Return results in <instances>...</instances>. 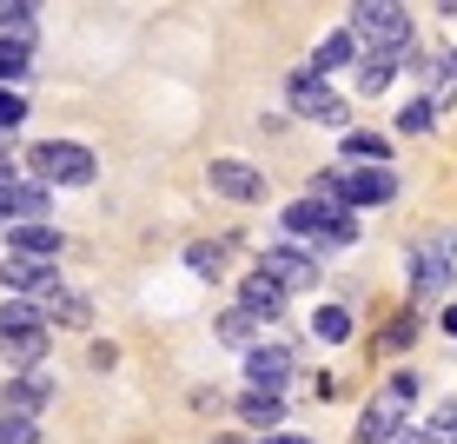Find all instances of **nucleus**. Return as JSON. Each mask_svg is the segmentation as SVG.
<instances>
[{"label":"nucleus","mask_w":457,"mask_h":444,"mask_svg":"<svg viewBox=\"0 0 457 444\" xmlns=\"http://www.w3.org/2000/svg\"><path fill=\"white\" fill-rule=\"evenodd\" d=\"M278 226H286L292 239H312L319 252H345V246H358V213H352V205L319 199V193L292 199L286 213H278Z\"/></svg>","instance_id":"1"},{"label":"nucleus","mask_w":457,"mask_h":444,"mask_svg":"<svg viewBox=\"0 0 457 444\" xmlns=\"http://www.w3.org/2000/svg\"><path fill=\"white\" fill-rule=\"evenodd\" d=\"M352 40L358 54H404L411 46V13H404V0H352Z\"/></svg>","instance_id":"2"},{"label":"nucleus","mask_w":457,"mask_h":444,"mask_svg":"<svg viewBox=\"0 0 457 444\" xmlns=\"http://www.w3.org/2000/svg\"><path fill=\"white\" fill-rule=\"evenodd\" d=\"M457 285V226H437L431 239L411 246V298L418 306H445Z\"/></svg>","instance_id":"3"},{"label":"nucleus","mask_w":457,"mask_h":444,"mask_svg":"<svg viewBox=\"0 0 457 444\" xmlns=\"http://www.w3.org/2000/svg\"><path fill=\"white\" fill-rule=\"evenodd\" d=\"M27 172L40 186H54V193H80V186L100 180V160H93V147H80V139H40L27 153Z\"/></svg>","instance_id":"4"},{"label":"nucleus","mask_w":457,"mask_h":444,"mask_svg":"<svg viewBox=\"0 0 457 444\" xmlns=\"http://www.w3.org/2000/svg\"><path fill=\"white\" fill-rule=\"evenodd\" d=\"M411 405H418V378L411 372H398L378 398L358 411V444H385V438H398L404 424H411Z\"/></svg>","instance_id":"5"},{"label":"nucleus","mask_w":457,"mask_h":444,"mask_svg":"<svg viewBox=\"0 0 457 444\" xmlns=\"http://www.w3.org/2000/svg\"><path fill=\"white\" fill-rule=\"evenodd\" d=\"M286 106L298 120H319V126H338V133H345V100L325 87V73H312V67H298L286 80Z\"/></svg>","instance_id":"6"},{"label":"nucleus","mask_w":457,"mask_h":444,"mask_svg":"<svg viewBox=\"0 0 457 444\" xmlns=\"http://www.w3.org/2000/svg\"><path fill=\"white\" fill-rule=\"evenodd\" d=\"M34 46H40V21H7L0 27V87L34 80Z\"/></svg>","instance_id":"7"},{"label":"nucleus","mask_w":457,"mask_h":444,"mask_svg":"<svg viewBox=\"0 0 457 444\" xmlns=\"http://www.w3.org/2000/svg\"><path fill=\"white\" fill-rule=\"evenodd\" d=\"M206 186L219 199H232V205H259L265 199V172L245 166V160H212L206 166Z\"/></svg>","instance_id":"8"},{"label":"nucleus","mask_w":457,"mask_h":444,"mask_svg":"<svg viewBox=\"0 0 457 444\" xmlns=\"http://www.w3.org/2000/svg\"><path fill=\"white\" fill-rule=\"evenodd\" d=\"M259 265H265V272H272L278 285H286V292H312V285L325 279V272H319V259H312L305 246H265V252H259Z\"/></svg>","instance_id":"9"},{"label":"nucleus","mask_w":457,"mask_h":444,"mask_svg":"<svg viewBox=\"0 0 457 444\" xmlns=\"http://www.w3.org/2000/svg\"><path fill=\"white\" fill-rule=\"evenodd\" d=\"M54 405V372H13L7 385H0V411H21V418H40V411Z\"/></svg>","instance_id":"10"},{"label":"nucleus","mask_w":457,"mask_h":444,"mask_svg":"<svg viewBox=\"0 0 457 444\" xmlns=\"http://www.w3.org/2000/svg\"><path fill=\"white\" fill-rule=\"evenodd\" d=\"M292 345H252L245 352V378H252V391H286L292 385Z\"/></svg>","instance_id":"11"},{"label":"nucleus","mask_w":457,"mask_h":444,"mask_svg":"<svg viewBox=\"0 0 457 444\" xmlns=\"http://www.w3.org/2000/svg\"><path fill=\"white\" fill-rule=\"evenodd\" d=\"M54 279H60L54 259H27V252H7V259H0V285H7L13 298H40Z\"/></svg>","instance_id":"12"},{"label":"nucleus","mask_w":457,"mask_h":444,"mask_svg":"<svg viewBox=\"0 0 457 444\" xmlns=\"http://www.w3.org/2000/svg\"><path fill=\"white\" fill-rule=\"evenodd\" d=\"M0 232H7V252H27V259H60V246H67V232L46 219H13Z\"/></svg>","instance_id":"13"},{"label":"nucleus","mask_w":457,"mask_h":444,"mask_svg":"<svg viewBox=\"0 0 457 444\" xmlns=\"http://www.w3.org/2000/svg\"><path fill=\"white\" fill-rule=\"evenodd\" d=\"M404 54H411V73L424 80V100H457V73H451V60L445 54H431V46H404Z\"/></svg>","instance_id":"14"},{"label":"nucleus","mask_w":457,"mask_h":444,"mask_svg":"<svg viewBox=\"0 0 457 444\" xmlns=\"http://www.w3.org/2000/svg\"><path fill=\"white\" fill-rule=\"evenodd\" d=\"M239 306L259 312V319H278V312H286V285L265 272V265H252V272L239 279Z\"/></svg>","instance_id":"15"},{"label":"nucleus","mask_w":457,"mask_h":444,"mask_svg":"<svg viewBox=\"0 0 457 444\" xmlns=\"http://www.w3.org/2000/svg\"><path fill=\"white\" fill-rule=\"evenodd\" d=\"M54 352V331H0V364L7 372H34Z\"/></svg>","instance_id":"16"},{"label":"nucleus","mask_w":457,"mask_h":444,"mask_svg":"<svg viewBox=\"0 0 457 444\" xmlns=\"http://www.w3.org/2000/svg\"><path fill=\"white\" fill-rule=\"evenodd\" d=\"M40 312H46V325H73V331H87V325H93V306H87L80 292H67L60 279L40 292Z\"/></svg>","instance_id":"17"},{"label":"nucleus","mask_w":457,"mask_h":444,"mask_svg":"<svg viewBox=\"0 0 457 444\" xmlns=\"http://www.w3.org/2000/svg\"><path fill=\"white\" fill-rule=\"evenodd\" d=\"M212 331H219V345H232V352H252L259 331H265V319H259V312H245V306H232V312H219V319H212Z\"/></svg>","instance_id":"18"},{"label":"nucleus","mask_w":457,"mask_h":444,"mask_svg":"<svg viewBox=\"0 0 457 444\" xmlns=\"http://www.w3.org/2000/svg\"><path fill=\"white\" fill-rule=\"evenodd\" d=\"M352 80H358L365 100H378V93L398 80V54H358V60H352Z\"/></svg>","instance_id":"19"},{"label":"nucleus","mask_w":457,"mask_h":444,"mask_svg":"<svg viewBox=\"0 0 457 444\" xmlns=\"http://www.w3.org/2000/svg\"><path fill=\"white\" fill-rule=\"evenodd\" d=\"M345 160L352 166H391V139L385 133H365V126H345Z\"/></svg>","instance_id":"20"},{"label":"nucleus","mask_w":457,"mask_h":444,"mask_svg":"<svg viewBox=\"0 0 457 444\" xmlns=\"http://www.w3.org/2000/svg\"><path fill=\"white\" fill-rule=\"evenodd\" d=\"M352 60H358L352 27H338V34H325L319 46H312V73H338V67H352Z\"/></svg>","instance_id":"21"},{"label":"nucleus","mask_w":457,"mask_h":444,"mask_svg":"<svg viewBox=\"0 0 457 444\" xmlns=\"http://www.w3.org/2000/svg\"><path fill=\"white\" fill-rule=\"evenodd\" d=\"M239 418L259 424V431H278V418H286V391H245V398H239Z\"/></svg>","instance_id":"22"},{"label":"nucleus","mask_w":457,"mask_h":444,"mask_svg":"<svg viewBox=\"0 0 457 444\" xmlns=\"http://www.w3.org/2000/svg\"><path fill=\"white\" fill-rule=\"evenodd\" d=\"M226 239H193V246H186V272H193V279H219V272H226Z\"/></svg>","instance_id":"23"},{"label":"nucleus","mask_w":457,"mask_h":444,"mask_svg":"<svg viewBox=\"0 0 457 444\" xmlns=\"http://www.w3.org/2000/svg\"><path fill=\"white\" fill-rule=\"evenodd\" d=\"M0 331H54V325H46L40 298H7L0 306Z\"/></svg>","instance_id":"24"},{"label":"nucleus","mask_w":457,"mask_h":444,"mask_svg":"<svg viewBox=\"0 0 457 444\" xmlns=\"http://www.w3.org/2000/svg\"><path fill=\"white\" fill-rule=\"evenodd\" d=\"M312 339H319V345H345V339H352V312H345V306H319V312H312Z\"/></svg>","instance_id":"25"},{"label":"nucleus","mask_w":457,"mask_h":444,"mask_svg":"<svg viewBox=\"0 0 457 444\" xmlns=\"http://www.w3.org/2000/svg\"><path fill=\"white\" fill-rule=\"evenodd\" d=\"M27 126V93L21 87H0V139H13Z\"/></svg>","instance_id":"26"},{"label":"nucleus","mask_w":457,"mask_h":444,"mask_svg":"<svg viewBox=\"0 0 457 444\" xmlns=\"http://www.w3.org/2000/svg\"><path fill=\"white\" fill-rule=\"evenodd\" d=\"M431 126H437V100H411V106H404V113H398V133H404V139L431 133Z\"/></svg>","instance_id":"27"},{"label":"nucleus","mask_w":457,"mask_h":444,"mask_svg":"<svg viewBox=\"0 0 457 444\" xmlns=\"http://www.w3.org/2000/svg\"><path fill=\"white\" fill-rule=\"evenodd\" d=\"M424 444H457V405H451V398L424 418Z\"/></svg>","instance_id":"28"},{"label":"nucleus","mask_w":457,"mask_h":444,"mask_svg":"<svg viewBox=\"0 0 457 444\" xmlns=\"http://www.w3.org/2000/svg\"><path fill=\"white\" fill-rule=\"evenodd\" d=\"M378 345H385V352H411V345H418V312H398V319L385 325V339H378Z\"/></svg>","instance_id":"29"},{"label":"nucleus","mask_w":457,"mask_h":444,"mask_svg":"<svg viewBox=\"0 0 457 444\" xmlns=\"http://www.w3.org/2000/svg\"><path fill=\"white\" fill-rule=\"evenodd\" d=\"M0 444H40V418H21V411H0Z\"/></svg>","instance_id":"30"},{"label":"nucleus","mask_w":457,"mask_h":444,"mask_svg":"<svg viewBox=\"0 0 457 444\" xmlns=\"http://www.w3.org/2000/svg\"><path fill=\"white\" fill-rule=\"evenodd\" d=\"M40 7L46 0H0V27L7 21H40Z\"/></svg>","instance_id":"31"},{"label":"nucleus","mask_w":457,"mask_h":444,"mask_svg":"<svg viewBox=\"0 0 457 444\" xmlns=\"http://www.w3.org/2000/svg\"><path fill=\"white\" fill-rule=\"evenodd\" d=\"M259 444H319V438H298V431H265Z\"/></svg>","instance_id":"32"},{"label":"nucleus","mask_w":457,"mask_h":444,"mask_svg":"<svg viewBox=\"0 0 457 444\" xmlns=\"http://www.w3.org/2000/svg\"><path fill=\"white\" fill-rule=\"evenodd\" d=\"M385 444H424V431H418V424H404V431H398V438H385Z\"/></svg>","instance_id":"33"},{"label":"nucleus","mask_w":457,"mask_h":444,"mask_svg":"<svg viewBox=\"0 0 457 444\" xmlns=\"http://www.w3.org/2000/svg\"><path fill=\"white\" fill-rule=\"evenodd\" d=\"M437 325H445L451 339H457V306H445V312H437Z\"/></svg>","instance_id":"34"},{"label":"nucleus","mask_w":457,"mask_h":444,"mask_svg":"<svg viewBox=\"0 0 457 444\" xmlns=\"http://www.w3.org/2000/svg\"><path fill=\"white\" fill-rule=\"evenodd\" d=\"M13 172H21V166L7 160V139H0V180H13Z\"/></svg>","instance_id":"35"},{"label":"nucleus","mask_w":457,"mask_h":444,"mask_svg":"<svg viewBox=\"0 0 457 444\" xmlns=\"http://www.w3.org/2000/svg\"><path fill=\"white\" fill-rule=\"evenodd\" d=\"M212 444H259V438H239V431H232V438H212Z\"/></svg>","instance_id":"36"},{"label":"nucleus","mask_w":457,"mask_h":444,"mask_svg":"<svg viewBox=\"0 0 457 444\" xmlns=\"http://www.w3.org/2000/svg\"><path fill=\"white\" fill-rule=\"evenodd\" d=\"M451 73H457V54H451Z\"/></svg>","instance_id":"37"}]
</instances>
